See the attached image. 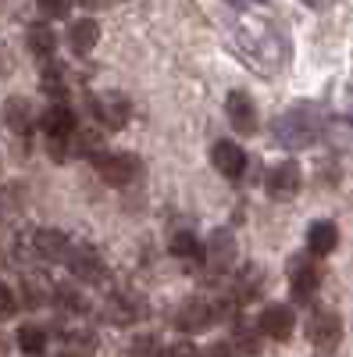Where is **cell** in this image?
Returning <instances> with one entry per match:
<instances>
[{"label": "cell", "mask_w": 353, "mask_h": 357, "mask_svg": "<svg viewBox=\"0 0 353 357\" xmlns=\"http://www.w3.org/2000/svg\"><path fill=\"white\" fill-rule=\"evenodd\" d=\"M275 136H279V143H285V146H307V143L317 136V118H314L307 107H297V111L282 114L279 122H275Z\"/></svg>", "instance_id": "6da1fadb"}, {"label": "cell", "mask_w": 353, "mask_h": 357, "mask_svg": "<svg viewBox=\"0 0 353 357\" xmlns=\"http://www.w3.org/2000/svg\"><path fill=\"white\" fill-rule=\"evenodd\" d=\"M97 175L104 178L107 186H129L139 178V158L136 154H97Z\"/></svg>", "instance_id": "7a4b0ae2"}, {"label": "cell", "mask_w": 353, "mask_h": 357, "mask_svg": "<svg viewBox=\"0 0 353 357\" xmlns=\"http://www.w3.org/2000/svg\"><path fill=\"white\" fill-rule=\"evenodd\" d=\"M307 336L317 350H336L339 347V336H343V325H339V314L332 311H314L307 318Z\"/></svg>", "instance_id": "3957f363"}, {"label": "cell", "mask_w": 353, "mask_h": 357, "mask_svg": "<svg viewBox=\"0 0 353 357\" xmlns=\"http://www.w3.org/2000/svg\"><path fill=\"white\" fill-rule=\"evenodd\" d=\"M218 318V304L203 301V296H189V301L179 307V314H175V325H179L182 333H196L203 329V325H211Z\"/></svg>", "instance_id": "277c9868"}, {"label": "cell", "mask_w": 353, "mask_h": 357, "mask_svg": "<svg viewBox=\"0 0 353 357\" xmlns=\"http://www.w3.org/2000/svg\"><path fill=\"white\" fill-rule=\"evenodd\" d=\"M304 186V172L300 165H292V161H282L268 172V193L275 200H289V197H297Z\"/></svg>", "instance_id": "5b68a950"}, {"label": "cell", "mask_w": 353, "mask_h": 357, "mask_svg": "<svg viewBox=\"0 0 353 357\" xmlns=\"http://www.w3.org/2000/svg\"><path fill=\"white\" fill-rule=\"evenodd\" d=\"M93 114L100 118L107 129H122L129 122V114H132V104H129V97H122V93H114V89H111V93H100L93 100Z\"/></svg>", "instance_id": "8992f818"}, {"label": "cell", "mask_w": 353, "mask_h": 357, "mask_svg": "<svg viewBox=\"0 0 353 357\" xmlns=\"http://www.w3.org/2000/svg\"><path fill=\"white\" fill-rule=\"evenodd\" d=\"M65 261L72 268V275L82 279V282H100L104 279V257L93 247H72Z\"/></svg>", "instance_id": "52a82bcc"}, {"label": "cell", "mask_w": 353, "mask_h": 357, "mask_svg": "<svg viewBox=\"0 0 353 357\" xmlns=\"http://www.w3.org/2000/svg\"><path fill=\"white\" fill-rule=\"evenodd\" d=\"M72 250V240L61 229H36L33 232V254H40L43 261H65Z\"/></svg>", "instance_id": "ba28073f"}, {"label": "cell", "mask_w": 353, "mask_h": 357, "mask_svg": "<svg viewBox=\"0 0 353 357\" xmlns=\"http://www.w3.org/2000/svg\"><path fill=\"white\" fill-rule=\"evenodd\" d=\"M228 122L235 132H243V136H253L257 132V111H253V100L243 93V89H235V93H228Z\"/></svg>", "instance_id": "9c48e42d"}, {"label": "cell", "mask_w": 353, "mask_h": 357, "mask_svg": "<svg viewBox=\"0 0 353 357\" xmlns=\"http://www.w3.org/2000/svg\"><path fill=\"white\" fill-rule=\"evenodd\" d=\"M211 165L225 178H240L246 172V154H243V146H235L232 139H221V143H214V151H211Z\"/></svg>", "instance_id": "30bf717a"}, {"label": "cell", "mask_w": 353, "mask_h": 357, "mask_svg": "<svg viewBox=\"0 0 353 357\" xmlns=\"http://www.w3.org/2000/svg\"><path fill=\"white\" fill-rule=\"evenodd\" d=\"M257 329L264 336H272V340H289L292 336V311L285 304H268L260 311V321H257Z\"/></svg>", "instance_id": "8fae6325"}, {"label": "cell", "mask_w": 353, "mask_h": 357, "mask_svg": "<svg viewBox=\"0 0 353 357\" xmlns=\"http://www.w3.org/2000/svg\"><path fill=\"white\" fill-rule=\"evenodd\" d=\"M203 257H207V261L218 268V272L232 268V261H235V240H232V232H228V229H214V232L207 236Z\"/></svg>", "instance_id": "7c38bea8"}, {"label": "cell", "mask_w": 353, "mask_h": 357, "mask_svg": "<svg viewBox=\"0 0 353 357\" xmlns=\"http://www.w3.org/2000/svg\"><path fill=\"white\" fill-rule=\"evenodd\" d=\"M336 247H339V229L332 222H314L307 229V250L314 257H329Z\"/></svg>", "instance_id": "4fadbf2b"}, {"label": "cell", "mask_w": 353, "mask_h": 357, "mask_svg": "<svg viewBox=\"0 0 353 357\" xmlns=\"http://www.w3.org/2000/svg\"><path fill=\"white\" fill-rule=\"evenodd\" d=\"M139 314H143V307H139L136 296H129V293H114L111 301L104 304V318H107L111 325H129V321H136Z\"/></svg>", "instance_id": "5bb4252c"}, {"label": "cell", "mask_w": 353, "mask_h": 357, "mask_svg": "<svg viewBox=\"0 0 353 357\" xmlns=\"http://www.w3.org/2000/svg\"><path fill=\"white\" fill-rule=\"evenodd\" d=\"M289 282H292V293H297L300 301H307V296L321 286V275H317V268L307 257H297L292 261V272H289Z\"/></svg>", "instance_id": "9a60e30c"}, {"label": "cell", "mask_w": 353, "mask_h": 357, "mask_svg": "<svg viewBox=\"0 0 353 357\" xmlns=\"http://www.w3.org/2000/svg\"><path fill=\"white\" fill-rule=\"evenodd\" d=\"M97 40H100V25L93 18H82V22H75L68 29V43H72L75 54H90L97 47Z\"/></svg>", "instance_id": "2e32d148"}, {"label": "cell", "mask_w": 353, "mask_h": 357, "mask_svg": "<svg viewBox=\"0 0 353 357\" xmlns=\"http://www.w3.org/2000/svg\"><path fill=\"white\" fill-rule=\"evenodd\" d=\"M4 122H8V129H11V132L25 136L29 129H33V107H29V100L11 97V100L4 104Z\"/></svg>", "instance_id": "e0dca14e"}, {"label": "cell", "mask_w": 353, "mask_h": 357, "mask_svg": "<svg viewBox=\"0 0 353 357\" xmlns=\"http://www.w3.org/2000/svg\"><path fill=\"white\" fill-rule=\"evenodd\" d=\"M43 129H47V136H72V132H75V114H72V107H65V104L47 107Z\"/></svg>", "instance_id": "ac0fdd59"}, {"label": "cell", "mask_w": 353, "mask_h": 357, "mask_svg": "<svg viewBox=\"0 0 353 357\" xmlns=\"http://www.w3.org/2000/svg\"><path fill=\"white\" fill-rule=\"evenodd\" d=\"M54 47H57V36L50 33L47 25H33V29H29V50H33L36 57H50Z\"/></svg>", "instance_id": "d6986e66"}, {"label": "cell", "mask_w": 353, "mask_h": 357, "mask_svg": "<svg viewBox=\"0 0 353 357\" xmlns=\"http://www.w3.org/2000/svg\"><path fill=\"white\" fill-rule=\"evenodd\" d=\"M171 250H175V257H182V261L203 257V247H200V240H196L193 232H175L171 236Z\"/></svg>", "instance_id": "ffe728a7"}, {"label": "cell", "mask_w": 353, "mask_h": 357, "mask_svg": "<svg viewBox=\"0 0 353 357\" xmlns=\"http://www.w3.org/2000/svg\"><path fill=\"white\" fill-rule=\"evenodd\" d=\"M18 347H22L25 354H43L47 333L40 329V325H22V329H18Z\"/></svg>", "instance_id": "44dd1931"}, {"label": "cell", "mask_w": 353, "mask_h": 357, "mask_svg": "<svg viewBox=\"0 0 353 357\" xmlns=\"http://www.w3.org/2000/svg\"><path fill=\"white\" fill-rule=\"evenodd\" d=\"M40 86H43L47 97H61V93H65V68L50 61V65L43 68V82H40Z\"/></svg>", "instance_id": "7402d4cb"}, {"label": "cell", "mask_w": 353, "mask_h": 357, "mask_svg": "<svg viewBox=\"0 0 353 357\" xmlns=\"http://www.w3.org/2000/svg\"><path fill=\"white\" fill-rule=\"evenodd\" d=\"M129 357H164V347L157 336H136L129 347Z\"/></svg>", "instance_id": "603a6c76"}, {"label": "cell", "mask_w": 353, "mask_h": 357, "mask_svg": "<svg viewBox=\"0 0 353 357\" xmlns=\"http://www.w3.org/2000/svg\"><path fill=\"white\" fill-rule=\"evenodd\" d=\"M97 350L93 333H68V357H90Z\"/></svg>", "instance_id": "cb8c5ba5"}, {"label": "cell", "mask_w": 353, "mask_h": 357, "mask_svg": "<svg viewBox=\"0 0 353 357\" xmlns=\"http://www.w3.org/2000/svg\"><path fill=\"white\" fill-rule=\"evenodd\" d=\"M47 296H50V289H47L43 275H33V279H25V301L33 304V307L47 304Z\"/></svg>", "instance_id": "d4e9b609"}, {"label": "cell", "mask_w": 353, "mask_h": 357, "mask_svg": "<svg viewBox=\"0 0 353 357\" xmlns=\"http://www.w3.org/2000/svg\"><path fill=\"white\" fill-rule=\"evenodd\" d=\"M54 301L61 304L65 311H82L86 304H82V296H79V289L75 286H54Z\"/></svg>", "instance_id": "484cf974"}, {"label": "cell", "mask_w": 353, "mask_h": 357, "mask_svg": "<svg viewBox=\"0 0 353 357\" xmlns=\"http://www.w3.org/2000/svg\"><path fill=\"white\" fill-rule=\"evenodd\" d=\"M232 347H235V350H246V354H257V350H260V343H257V336H253L250 325H235Z\"/></svg>", "instance_id": "4316f807"}, {"label": "cell", "mask_w": 353, "mask_h": 357, "mask_svg": "<svg viewBox=\"0 0 353 357\" xmlns=\"http://www.w3.org/2000/svg\"><path fill=\"white\" fill-rule=\"evenodd\" d=\"M36 4H40V11H43L47 18H65V15L72 11L75 0H36Z\"/></svg>", "instance_id": "83f0119b"}, {"label": "cell", "mask_w": 353, "mask_h": 357, "mask_svg": "<svg viewBox=\"0 0 353 357\" xmlns=\"http://www.w3.org/2000/svg\"><path fill=\"white\" fill-rule=\"evenodd\" d=\"M18 311V301H15V293L4 286V282H0V321H4V318H11Z\"/></svg>", "instance_id": "f1b7e54d"}, {"label": "cell", "mask_w": 353, "mask_h": 357, "mask_svg": "<svg viewBox=\"0 0 353 357\" xmlns=\"http://www.w3.org/2000/svg\"><path fill=\"white\" fill-rule=\"evenodd\" d=\"M203 357H240V350H235L232 343H211L207 350H203Z\"/></svg>", "instance_id": "f546056e"}, {"label": "cell", "mask_w": 353, "mask_h": 357, "mask_svg": "<svg viewBox=\"0 0 353 357\" xmlns=\"http://www.w3.org/2000/svg\"><path fill=\"white\" fill-rule=\"evenodd\" d=\"M164 357H200V354H196V347H193V343H175Z\"/></svg>", "instance_id": "4dcf8cb0"}, {"label": "cell", "mask_w": 353, "mask_h": 357, "mask_svg": "<svg viewBox=\"0 0 353 357\" xmlns=\"http://www.w3.org/2000/svg\"><path fill=\"white\" fill-rule=\"evenodd\" d=\"M86 8H100V4H107V0H82Z\"/></svg>", "instance_id": "1f68e13d"}, {"label": "cell", "mask_w": 353, "mask_h": 357, "mask_svg": "<svg viewBox=\"0 0 353 357\" xmlns=\"http://www.w3.org/2000/svg\"><path fill=\"white\" fill-rule=\"evenodd\" d=\"M65 357H68V354H65Z\"/></svg>", "instance_id": "d6a6232c"}]
</instances>
